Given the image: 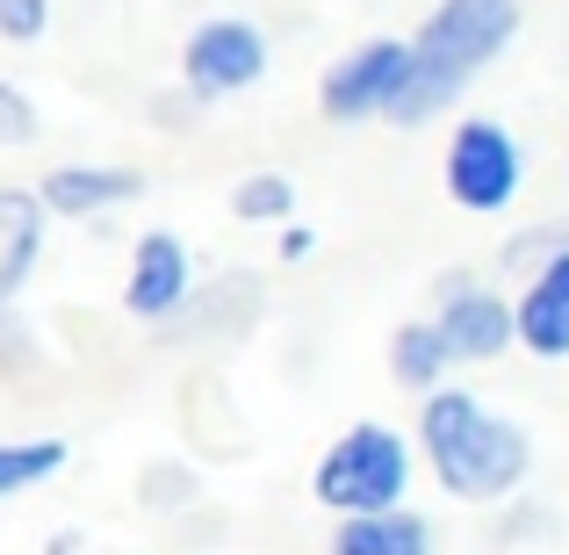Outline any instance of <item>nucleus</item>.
I'll return each mask as SVG.
<instances>
[{
    "mask_svg": "<svg viewBox=\"0 0 569 555\" xmlns=\"http://www.w3.org/2000/svg\"><path fill=\"white\" fill-rule=\"evenodd\" d=\"M418 455L440 476L447 498L461 505H498L533 476L527 426L490 412L476 389H447V383H432L426 404H418Z\"/></svg>",
    "mask_w": 569,
    "mask_h": 555,
    "instance_id": "nucleus-1",
    "label": "nucleus"
},
{
    "mask_svg": "<svg viewBox=\"0 0 569 555\" xmlns=\"http://www.w3.org/2000/svg\"><path fill=\"white\" fill-rule=\"evenodd\" d=\"M519 37V0H440L426 14V29L411 43V66H403V87L389 95V123L418 130L432 116H447L461 95L476 87V72L498 66Z\"/></svg>",
    "mask_w": 569,
    "mask_h": 555,
    "instance_id": "nucleus-2",
    "label": "nucleus"
},
{
    "mask_svg": "<svg viewBox=\"0 0 569 555\" xmlns=\"http://www.w3.org/2000/svg\"><path fill=\"white\" fill-rule=\"evenodd\" d=\"M411 469H418V447L403 440L397 426H382V418H361V426H347L318 455L310 498H318L325 513H382V505H403Z\"/></svg>",
    "mask_w": 569,
    "mask_h": 555,
    "instance_id": "nucleus-3",
    "label": "nucleus"
},
{
    "mask_svg": "<svg viewBox=\"0 0 569 555\" xmlns=\"http://www.w3.org/2000/svg\"><path fill=\"white\" fill-rule=\"evenodd\" d=\"M527 188V152L498 116H461L447 138V195L469 217H505Z\"/></svg>",
    "mask_w": 569,
    "mask_h": 555,
    "instance_id": "nucleus-4",
    "label": "nucleus"
},
{
    "mask_svg": "<svg viewBox=\"0 0 569 555\" xmlns=\"http://www.w3.org/2000/svg\"><path fill=\"white\" fill-rule=\"evenodd\" d=\"M267 29L246 22V14H209L194 22V37L181 43V95L202 109V101H231L246 87L267 80Z\"/></svg>",
    "mask_w": 569,
    "mask_h": 555,
    "instance_id": "nucleus-5",
    "label": "nucleus"
},
{
    "mask_svg": "<svg viewBox=\"0 0 569 555\" xmlns=\"http://www.w3.org/2000/svg\"><path fill=\"white\" fill-rule=\"evenodd\" d=\"M403 66H411V43L403 37L353 43V51L332 58V72L318 80V109L332 116V123H376L389 109V95L403 87Z\"/></svg>",
    "mask_w": 569,
    "mask_h": 555,
    "instance_id": "nucleus-6",
    "label": "nucleus"
},
{
    "mask_svg": "<svg viewBox=\"0 0 569 555\" xmlns=\"http://www.w3.org/2000/svg\"><path fill=\"white\" fill-rule=\"evenodd\" d=\"M432 333H440L447 361H505L512 354V296L476 275H447Z\"/></svg>",
    "mask_w": 569,
    "mask_h": 555,
    "instance_id": "nucleus-7",
    "label": "nucleus"
},
{
    "mask_svg": "<svg viewBox=\"0 0 569 555\" xmlns=\"http://www.w3.org/2000/svg\"><path fill=\"white\" fill-rule=\"evenodd\" d=\"M194 296V252L181 231H144L130 246V275H123V310L138 325H173L181 304Z\"/></svg>",
    "mask_w": 569,
    "mask_h": 555,
    "instance_id": "nucleus-8",
    "label": "nucleus"
},
{
    "mask_svg": "<svg viewBox=\"0 0 569 555\" xmlns=\"http://www.w3.org/2000/svg\"><path fill=\"white\" fill-rule=\"evenodd\" d=\"M512 347L533 361H569V238L519 281L512 296Z\"/></svg>",
    "mask_w": 569,
    "mask_h": 555,
    "instance_id": "nucleus-9",
    "label": "nucleus"
},
{
    "mask_svg": "<svg viewBox=\"0 0 569 555\" xmlns=\"http://www.w3.org/2000/svg\"><path fill=\"white\" fill-rule=\"evenodd\" d=\"M29 195L43 202V217H109V209L144 195V174L138 167H51Z\"/></svg>",
    "mask_w": 569,
    "mask_h": 555,
    "instance_id": "nucleus-10",
    "label": "nucleus"
},
{
    "mask_svg": "<svg viewBox=\"0 0 569 555\" xmlns=\"http://www.w3.org/2000/svg\"><path fill=\"white\" fill-rule=\"evenodd\" d=\"M332 555H432V519L411 505H382V513H339Z\"/></svg>",
    "mask_w": 569,
    "mask_h": 555,
    "instance_id": "nucleus-11",
    "label": "nucleus"
},
{
    "mask_svg": "<svg viewBox=\"0 0 569 555\" xmlns=\"http://www.w3.org/2000/svg\"><path fill=\"white\" fill-rule=\"evenodd\" d=\"M43 202L29 188H0V310L22 296V281L43 260Z\"/></svg>",
    "mask_w": 569,
    "mask_h": 555,
    "instance_id": "nucleus-12",
    "label": "nucleus"
},
{
    "mask_svg": "<svg viewBox=\"0 0 569 555\" xmlns=\"http://www.w3.org/2000/svg\"><path fill=\"white\" fill-rule=\"evenodd\" d=\"M447 347H440V333H432V318H411V325H397L389 333V375H397L403 389H418L426 397L432 383H447Z\"/></svg>",
    "mask_w": 569,
    "mask_h": 555,
    "instance_id": "nucleus-13",
    "label": "nucleus"
},
{
    "mask_svg": "<svg viewBox=\"0 0 569 555\" xmlns=\"http://www.w3.org/2000/svg\"><path fill=\"white\" fill-rule=\"evenodd\" d=\"M72 462L66 440H0V498H22V490L51 484Z\"/></svg>",
    "mask_w": 569,
    "mask_h": 555,
    "instance_id": "nucleus-14",
    "label": "nucleus"
},
{
    "mask_svg": "<svg viewBox=\"0 0 569 555\" xmlns=\"http://www.w3.org/2000/svg\"><path fill=\"white\" fill-rule=\"evenodd\" d=\"M231 217L238 224H289L296 217V181L289 174H246L231 188Z\"/></svg>",
    "mask_w": 569,
    "mask_h": 555,
    "instance_id": "nucleus-15",
    "label": "nucleus"
},
{
    "mask_svg": "<svg viewBox=\"0 0 569 555\" xmlns=\"http://www.w3.org/2000/svg\"><path fill=\"white\" fill-rule=\"evenodd\" d=\"M29 138H37V101L14 80H0V152H14V145H29Z\"/></svg>",
    "mask_w": 569,
    "mask_h": 555,
    "instance_id": "nucleus-16",
    "label": "nucleus"
},
{
    "mask_svg": "<svg viewBox=\"0 0 569 555\" xmlns=\"http://www.w3.org/2000/svg\"><path fill=\"white\" fill-rule=\"evenodd\" d=\"M51 0H0V43H43Z\"/></svg>",
    "mask_w": 569,
    "mask_h": 555,
    "instance_id": "nucleus-17",
    "label": "nucleus"
},
{
    "mask_svg": "<svg viewBox=\"0 0 569 555\" xmlns=\"http://www.w3.org/2000/svg\"><path fill=\"white\" fill-rule=\"evenodd\" d=\"M562 246V231H519L512 246H505V260H498V275H533V267L548 260V252Z\"/></svg>",
    "mask_w": 569,
    "mask_h": 555,
    "instance_id": "nucleus-18",
    "label": "nucleus"
},
{
    "mask_svg": "<svg viewBox=\"0 0 569 555\" xmlns=\"http://www.w3.org/2000/svg\"><path fill=\"white\" fill-rule=\"evenodd\" d=\"M274 231H281V238H274V252H281V260H289V267L318 252V231H310V224H296V217H289V224H274Z\"/></svg>",
    "mask_w": 569,
    "mask_h": 555,
    "instance_id": "nucleus-19",
    "label": "nucleus"
},
{
    "mask_svg": "<svg viewBox=\"0 0 569 555\" xmlns=\"http://www.w3.org/2000/svg\"><path fill=\"white\" fill-rule=\"evenodd\" d=\"M22 354H29V339H22V325H14V318H8V310H0V368H14V361H22Z\"/></svg>",
    "mask_w": 569,
    "mask_h": 555,
    "instance_id": "nucleus-20",
    "label": "nucleus"
}]
</instances>
